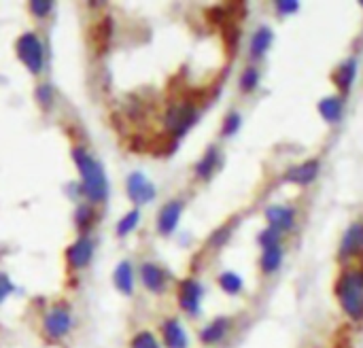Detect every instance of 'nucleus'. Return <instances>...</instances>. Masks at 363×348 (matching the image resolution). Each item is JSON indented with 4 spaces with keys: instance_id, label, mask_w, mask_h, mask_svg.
Here are the masks:
<instances>
[{
    "instance_id": "obj_13",
    "label": "nucleus",
    "mask_w": 363,
    "mask_h": 348,
    "mask_svg": "<svg viewBox=\"0 0 363 348\" xmlns=\"http://www.w3.org/2000/svg\"><path fill=\"white\" fill-rule=\"evenodd\" d=\"M164 342L168 348H187V334L177 319H168L162 325Z\"/></svg>"
},
{
    "instance_id": "obj_1",
    "label": "nucleus",
    "mask_w": 363,
    "mask_h": 348,
    "mask_svg": "<svg viewBox=\"0 0 363 348\" xmlns=\"http://www.w3.org/2000/svg\"><path fill=\"white\" fill-rule=\"evenodd\" d=\"M72 159L81 172L83 193L89 198V202H104L108 196V181H106L104 168L83 147L72 149Z\"/></svg>"
},
{
    "instance_id": "obj_30",
    "label": "nucleus",
    "mask_w": 363,
    "mask_h": 348,
    "mask_svg": "<svg viewBox=\"0 0 363 348\" xmlns=\"http://www.w3.org/2000/svg\"><path fill=\"white\" fill-rule=\"evenodd\" d=\"M36 100L40 102L43 108H51V104H53V89L49 85H38L36 87Z\"/></svg>"
},
{
    "instance_id": "obj_12",
    "label": "nucleus",
    "mask_w": 363,
    "mask_h": 348,
    "mask_svg": "<svg viewBox=\"0 0 363 348\" xmlns=\"http://www.w3.org/2000/svg\"><path fill=\"white\" fill-rule=\"evenodd\" d=\"M363 249V223H353L342 242H340V257H351L355 253H359Z\"/></svg>"
},
{
    "instance_id": "obj_31",
    "label": "nucleus",
    "mask_w": 363,
    "mask_h": 348,
    "mask_svg": "<svg viewBox=\"0 0 363 348\" xmlns=\"http://www.w3.org/2000/svg\"><path fill=\"white\" fill-rule=\"evenodd\" d=\"M240 115L238 113H230L223 121V136H234L240 128Z\"/></svg>"
},
{
    "instance_id": "obj_23",
    "label": "nucleus",
    "mask_w": 363,
    "mask_h": 348,
    "mask_svg": "<svg viewBox=\"0 0 363 348\" xmlns=\"http://www.w3.org/2000/svg\"><path fill=\"white\" fill-rule=\"evenodd\" d=\"M177 138H172L170 134H162V136H157L155 140H153V145H151V151L155 153V155H170L174 149H177Z\"/></svg>"
},
{
    "instance_id": "obj_33",
    "label": "nucleus",
    "mask_w": 363,
    "mask_h": 348,
    "mask_svg": "<svg viewBox=\"0 0 363 348\" xmlns=\"http://www.w3.org/2000/svg\"><path fill=\"white\" fill-rule=\"evenodd\" d=\"M277 9H279V13H283V15H291V13H298L300 2H298V0H281V2H277Z\"/></svg>"
},
{
    "instance_id": "obj_7",
    "label": "nucleus",
    "mask_w": 363,
    "mask_h": 348,
    "mask_svg": "<svg viewBox=\"0 0 363 348\" xmlns=\"http://www.w3.org/2000/svg\"><path fill=\"white\" fill-rule=\"evenodd\" d=\"M202 285L196 279H187L181 283L179 287V304L185 313L189 315H198L200 313V302H202Z\"/></svg>"
},
{
    "instance_id": "obj_10",
    "label": "nucleus",
    "mask_w": 363,
    "mask_h": 348,
    "mask_svg": "<svg viewBox=\"0 0 363 348\" xmlns=\"http://www.w3.org/2000/svg\"><path fill=\"white\" fill-rule=\"evenodd\" d=\"M140 279L143 285L151 291V293H164L166 291V283H168V274L155 266V264H143L140 268Z\"/></svg>"
},
{
    "instance_id": "obj_11",
    "label": "nucleus",
    "mask_w": 363,
    "mask_h": 348,
    "mask_svg": "<svg viewBox=\"0 0 363 348\" xmlns=\"http://www.w3.org/2000/svg\"><path fill=\"white\" fill-rule=\"evenodd\" d=\"M266 217L270 221V228L277 230L279 234L289 232L294 228V221H296V213L287 206H272V208H268Z\"/></svg>"
},
{
    "instance_id": "obj_21",
    "label": "nucleus",
    "mask_w": 363,
    "mask_h": 348,
    "mask_svg": "<svg viewBox=\"0 0 363 348\" xmlns=\"http://www.w3.org/2000/svg\"><path fill=\"white\" fill-rule=\"evenodd\" d=\"M272 30L270 28H259L255 34H253V38H251V55L253 57H262L268 49H270V45H272Z\"/></svg>"
},
{
    "instance_id": "obj_3",
    "label": "nucleus",
    "mask_w": 363,
    "mask_h": 348,
    "mask_svg": "<svg viewBox=\"0 0 363 348\" xmlns=\"http://www.w3.org/2000/svg\"><path fill=\"white\" fill-rule=\"evenodd\" d=\"M198 119V108L194 102H179V104H172L168 111H166V117H164V123H166V130L172 138H181L187 134V130L196 123Z\"/></svg>"
},
{
    "instance_id": "obj_34",
    "label": "nucleus",
    "mask_w": 363,
    "mask_h": 348,
    "mask_svg": "<svg viewBox=\"0 0 363 348\" xmlns=\"http://www.w3.org/2000/svg\"><path fill=\"white\" fill-rule=\"evenodd\" d=\"M13 291H15V287H13V283L9 281V276H6V274H0V302H4Z\"/></svg>"
},
{
    "instance_id": "obj_26",
    "label": "nucleus",
    "mask_w": 363,
    "mask_h": 348,
    "mask_svg": "<svg viewBox=\"0 0 363 348\" xmlns=\"http://www.w3.org/2000/svg\"><path fill=\"white\" fill-rule=\"evenodd\" d=\"M138 221H140V211H138V208L130 211V213L117 223V236H128V234L138 225Z\"/></svg>"
},
{
    "instance_id": "obj_35",
    "label": "nucleus",
    "mask_w": 363,
    "mask_h": 348,
    "mask_svg": "<svg viewBox=\"0 0 363 348\" xmlns=\"http://www.w3.org/2000/svg\"><path fill=\"white\" fill-rule=\"evenodd\" d=\"M228 234H230V228H225L223 232H219V234H217V236L213 238V242H215L217 247H219V245H223V240L228 238Z\"/></svg>"
},
{
    "instance_id": "obj_29",
    "label": "nucleus",
    "mask_w": 363,
    "mask_h": 348,
    "mask_svg": "<svg viewBox=\"0 0 363 348\" xmlns=\"http://www.w3.org/2000/svg\"><path fill=\"white\" fill-rule=\"evenodd\" d=\"M51 9H53V2L51 0H32L30 2V11L36 17H47L51 13Z\"/></svg>"
},
{
    "instance_id": "obj_22",
    "label": "nucleus",
    "mask_w": 363,
    "mask_h": 348,
    "mask_svg": "<svg viewBox=\"0 0 363 348\" xmlns=\"http://www.w3.org/2000/svg\"><path fill=\"white\" fill-rule=\"evenodd\" d=\"M281 262H283V249L281 245L279 247H270V249H264V257H262V270L266 274H272L281 268Z\"/></svg>"
},
{
    "instance_id": "obj_18",
    "label": "nucleus",
    "mask_w": 363,
    "mask_h": 348,
    "mask_svg": "<svg viewBox=\"0 0 363 348\" xmlns=\"http://www.w3.org/2000/svg\"><path fill=\"white\" fill-rule=\"evenodd\" d=\"M355 74H357V62H355V60L345 62V64L334 72V83L338 85V89H340L342 94H347V91L351 89V85H353V81H355Z\"/></svg>"
},
{
    "instance_id": "obj_28",
    "label": "nucleus",
    "mask_w": 363,
    "mask_h": 348,
    "mask_svg": "<svg viewBox=\"0 0 363 348\" xmlns=\"http://www.w3.org/2000/svg\"><path fill=\"white\" fill-rule=\"evenodd\" d=\"M132 348H160L151 332H140L132 338Z\"/></svg>"
},
{
    "instance_id": "obj_14",
    "label": "nucleus",
    "mask_w": 363,
    "mask_h": 348,
    "mask_svg": "<svg viewBox=\"0 0 363 348\" xmlns=\"http://www.w3.org/2000/svg\"><path fill=\"white\" fill-rule=\"evenodd\" d=\"M317 172H319V162L317 159H311V162H304L298 168H291L285 174V181L298 183V185H311L317 179Z\"/></svg>"
},
{
    "instance_id": "obj_9",
    "label": "nucleus",
    "mask_w": 363,
    "mask_h": 348,
    "mask_svg": "<svg viewBox=\"0 0 363 348\" xmlns=\"http://www.w3.org/2000/svg\"><path fill=\"white\" fill-rule=\"evenodd\" d=\"M181 213H183V202L172 200V202L164 204V208L160 211V217H157V230H160V234L170 236L177 230V225H179Z\"/></svg>"
},
{
    "instance_id": "obj_32",
    "label": "nucleus",
    "mask_w": 363,
    "mask_h": 348,
    "mask_svg": "<svg viewBox=\"0 0 363 348\" xmlns=\"http://www.w3.org/2000/svg\"><path fill=\"white\" fill-rule=\"evenodd\" d=\"M259 242H262V247H264V249L279 247V245H281V234H279L277 230L268 228L266 232H262V236H259Z\"/></svg>"
},
{
    "instance_id": "obj_17",
    "label": "nucleus",
    "mask_w": 363,
    "mask_h": 348,
    "mask_svg": "<svg viewBox=\"0 0 363 348\" xmlns=\"http://www.w3.org/2000/svg\"><path fill=\"white\" fill-rule=\"evenodd\" d=\"M111 36H113V21H111V17H104L91 30V38H94V45H96V51L98 53L106 51V47L111 43Z\"/></svg>"
},
{
    "instance_id": "obj_16",
    "label": "nucleus",
    "mask_w": 363,
    "mask_h": 348,
    "mask_svg": "<svg viewBox=\"0 0 363 348\" xmlns=\"http://www.w3.org/2000/svg\"><path fill=\"white\" fill-rule=\"evenodd\" d=\"M113 281H115V287H117L123 296H132V291H134V272H132L130 262H121V264L115 268Z\"/></svg>"
},
{
    "instance_id": "obj_27",
    "label": "nucleus",
    "mask_w": 363,
    "mask_h": 348,
    "mask_svg": "<svg viewBox=\"0 0 363 348\" xmlns=\"http://www.w3.org/2000/svg\"><path fill=\"white\" fill-rule=\"evenodd\" d=\"M259 83V72L255 68H247L240 77V87L242 91H253Z\"/></svg>"
},
{
    "instance_id": "obj_8",
    "label": "nucleus",
    "mask_w": 363,
    "mask_h": 348,
    "mask_svg": "<svg viewBox=\"0 0 363 348\" xmlns=\"http://www.w3.org/2000/svg\"><path fill=\"white\" fill-rule=\"evenodd\" d=\"M91 255H94V242L85 236L79 238L74 245H70L66 251V259L72 270H83L91 262Z\"/></svg>"
},
{
    "instance_id": "obj_5",
    "label": "nucleus",
    "mask_w": 363,
    "mask_h": 348,
    "mask_svg": "<svg viewBox=\"0 0 363 348\" xmlns=\"http://www.w3.org/2000/svg\"><path fill=\"white\" fill-rule=\"evenodd\" d=\"M72 327V315L68 304H55L43 321V332L47 340H62Z\"/></svg>"
},
{
    "instance_id": "obj_2",
    "label": "nucleus",
    "mask_w": 363,
    "mask_h": 348,
    "mask_svg": "<svg viewBox=\"0 0 363 348\" xmlns=\"http://www.w3.org/2000/svg\"><path fill=\"white\" fill-rule=\"evenodd\" d=\"M336 298L342 306V310L355 319H363V272L359 270H351L345 272L340 276V281L336 283Z\"/></svg>"
},
{
    "instance_id": "obj_25",
    "label": "nucleus",
    "mask_w": 363,
    "mask_h": 348,
    "mask_svg": "<svg viewBox=\"0 0 363 348\" xmlns=\"http://www.w3.org/2000/svg\"><path fill=\"white\" fill-rule=\"evenodd\" d=\"M219 285H221V289H223L225 293L236 296V293L242 289V279H240L238 274H234V272H223V274L219 276Z\"/></svg>"
},
{
    "instance_id": "obj_15",
    "label": "nucleus",
    "mask_w": 363,
    "mask_h": 348,
    "mask_svg": "<svg viewBox=\"0 0 363 348\" xmlns=\"http://www.w3.org/2000/svg\"><path fill=\"white\" fill-rule=\"evenodd\" d=\"M230 319H225V317H221V319H215L211 325H206L204 330H202V334H200V340L204 342V344H217V342H221L223 338H225V334L230 332Z\"/></svg>"
},
{
    "instance_id": "obj_24",
    "label": "nucleus",
    "mask_w": 363,
    "mask_h": 348,
    "mask_svg": "<svg viewBox=\"0 0 363 348\" xmlns=\"http://www.w3.org/2000/svg\"><path fill=\"white\" fill-rule=\"evenodd\" d=\"M94 219H96V211L91 206H79L74 213V223L81 232H87L94 225Z\"/></svg>"
},
{
    "instance_id": "obj_6",
    "label": "nucleus",
    "mask_w": 363,
    "mask_h": 348,
    "mask_svg": "<svg viewBox=\"0 0 363 348\" xmlns=\"http://www.w3.org/2000/svg\"><path fill=\"white\" fill-rule=\"evenodd\" d=\"M128 196L136 206L149 204L155 198V185L143 172H132L128 176Z\"/></svg>"
},
{
    "instance_id": "obj_4",
    "label": "nucleus",
    "mask_w": 363,
    "mask_h": 348,
    "mask_svg": "<svg viewBox=\"0 0 363 348\" xmlns=\"http://www.w3.org/2000/svg\"><path fill=\"white\" fill-rule=\"evenodd\" d=\"M17 55L19 60L26 64V68L32 72V74H38L43 70V64H45V51H43V43L38 38V34L34 32H26L17 38Z\"/></svg>"
},
{
    "instance_id": "obj_36",
    "label": "nucleus",
    "mask_w": 363,
    "mask_h": 348,
    "mask_svg": "<svg viewBox=\"0 0 363 348\" xmlns=\"http://www.w3.org/2000/svg\"><path fill=\"white\" fill-rule=\"evenodd\" d=\"M362 4H363V2H362Z\"/></svg>"
},
{
    "instance_id": "obj_20",
    "label": "nucleus",
    "mask_w": 363,
    "mask_h": 348,
    "mask_svg": "<svg viewBox=\"0 0 363 348\" xmlns=\"http://www.w3.org/2000/svg\"><path fill=\"white\" fill-rule=\"evenodd\" d=\"M319 113L328 123H336L342 117V100L336 96H328L319 102Z\"/></svg>"
},
{
    "instance_id": "obj_19",
    "label": "nucleus",
    "mask_w": 363,
    "mask_h": 348,
    "mask_svg": "<svg viewBox=\"0 0 363 348\" xmlns=\"http://www.w3.org/2000/svg\"><path fill=\"white\" fill-rule=\"evenodd\" d=\"M217 166H219V151H217L215 147H211V149L204 153V157L196 164V174H198V179L208 181V179L213 176V172L217 170Z\"/></svg>"
}]
</instances>
